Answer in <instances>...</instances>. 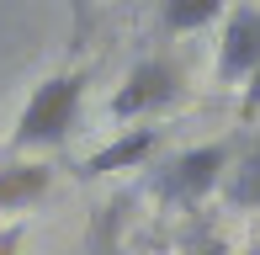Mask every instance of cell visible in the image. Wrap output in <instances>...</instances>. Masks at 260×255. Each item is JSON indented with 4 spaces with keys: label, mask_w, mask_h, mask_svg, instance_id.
Wrapping results in <instances>:
<instances>
[{
    "label": "cell",
    "mask_w": 260,
    "mask_h": 255,
    "mask_svg": "<svg viewBox=\"0 0 260 255\" xmlns=\"http://www.w3.org/2000/svg\"><path fill=\"white\" fill-rule=\"evenodd\" d=\"M80 101H85V75H48L38 90L27 96L16 117V133H11V149H58L80 122Z\"/></svg>",
    "instance_id": "6da1fadb"
},
{
    "label": "cell",
    "mask_w": 260,
    "mask_h": 255,
    "mask_svg": "<svg viewBox=\"0 0 260 255\" xmlns=\"http://www.w3.org/2000/svg\"><path fill=\"white\" fill-rule=\"evenodd\" d=\"M229 144H197V149H181L170 154L165 165L154 170V197L159 202H175V207H197L207 192H218L223 170H229Z\"/></svg>",
    "instance_id": "7a4b0ae2"
},
{
    "label": "cell",
    "mask_w": 260,
    "mask_h": 255,
    "mask_svg": "<svg viewBox=\"0 0 260 255\" xmlns=\"http://www.w3.org/2000/svg\"><path fill=\"white\" fill-rule=\"evenodd\" d=\"M223 197H229L234 207H260V138L239 160H229V170H223Z\"/></svg>",
    "instance_id": "52a82bcc"
},
{
    "label": "cell",
    "mask_w": 260,
    "mask_h": 255,
    "mask_svg": "<svg viewBox=\"0 0 260 255\" xmlns=\"http://www.w3.org/2000/svg\"><path fill=\"white\" fill-rule=\"evenodd\" d=\"M48 192V165H6L0 170V213H16V207L38 202Z\"/></svg>",
    "instance_id": "8992f818"
},
{
    "label": "cell",
    "mask_w": 260,
    "mask_h": 255,
    "mask_svg": "<svg viewBox=\"0 0 260 255\" xmlns=\"http://www.w3.org/2000/svg\"><path fill=\"white\" fill-rule=\"evenodd\" d=\"M21 234H27V224H6V229H0V255H16Z\"/></svg>",
    "instance_id": "7c38bea8"
},
{
    "label": "cell",
    "mask_w": 260,
    "mask_h": 255,
    "mask_svg": "<svg viewBox=\"0 0 260 255\" xmlns=\"http://www.w3.org/2000/svg\"><path fill=\"white\" fill-rule=\"evenodd\" d=\"M85 255H122L117 250V213H106L101 224H96V234H90V250Z\"/></svg>",
    "instance_id": "9c48e42d"
},
{
    "label": "cell",
    "mask_w": 260,
    "mask_h": 255,
    "mask_svg": "<svg viewBox=\"0 0 260 255\" xmlns=\"http://www.w3.org/2000/svg\"><path fill=\"white\" fill-rule=\"evenodd\" d=\"M239 107H244V117H255V112H260V64L244 75V101H239Z\"/></svg>",
    "instance_id": "8fae6325"
},
{
    "label": "cell",
    "mask_w": 260,
    "mask_h": 255,
    "mask_svg": "<svg viewBox=\"0 0 260 255\" xmlns=\"http://www.w3.org/2000/svg\"><path fill=\"white\" fill-rule=\"evenodd\" d=\"M260 64V6L229 11L218 38V80L223 85H244V75Z\"/></svg>",
    "instance_id": "277c9868"
},
{
    "label": "cell",
    "mask_w": 260,
    "mask_h": 255,
    "mask_svg": "<svg viewBox=\"0 0 260 255\" xmlns=\"http://www.w3.org/2000/svg\"><path fill=\"white\" fill-rule=\"evenodd\" d=\"M69 38H75V48L90 43V0H69Z\"/></svg>",
    "instance_id": "30bf717a"
},
{
    "label": "cell",
    "mask_w": 260,
    "mask_h": 255,
    "mask_svg": "<svg viewBox=\"0 0 260 255\" xmlns=\"http://www.w3.org/2000/svg\"><path fill=\"white\" fill-rule=\"evenodd\" d=\"M159 149V128H127V133H117L106 149H96V154L85 160V176H117V170H138L149 154Z\"/></svg>",
    "instance_id": "5b68a950"
},
{
    "label": "cell",
    "mask_w": 260,
    "mask_h": 255,
    "mask_svg": "<svg viewBox=\"0 0 260 255\" xmlns=\"http://www.w3.org/2000/svg\"><path fill=\"white\" fill-rule=\"evenodd\" d=\"M197 255H229V250H223V245H202V250H197Z\"/></svg>",
    "instance_id": "4fadbf2b"
},
{
    "label": "cell",
    "mask_w": 260,
    "mask_h": 255,
    "mask_svg": "<svg viewBox=\"0 0 260 255\" xmlns=\"http://www.w3.org/2000/svg\"><path fill=\"white\" fill-rule=\"evenodd\" d=\"M229 0H165L159 6V27L165 32H202L223 16Z\"/></svg>",
    "instance_id": "ba28073f"
},
{
    "label": "cell",
    "mask_w": 260,
    "mask_h": 255,
    "mask_svg": "<svg viewBox=\"0 0 260 255\" xmlns=\"http://www.w3.org/2000/svg\"><path fill=\"white\" fill-rule=\"evenodd\" d=\"M175 96H181V69L170 59H144V64L127 69V80L117 85L106 112L117 122H133V117H149V112H165Z\"/></svg>",
    "instance_id": "3957f363"
}]
</instances>
